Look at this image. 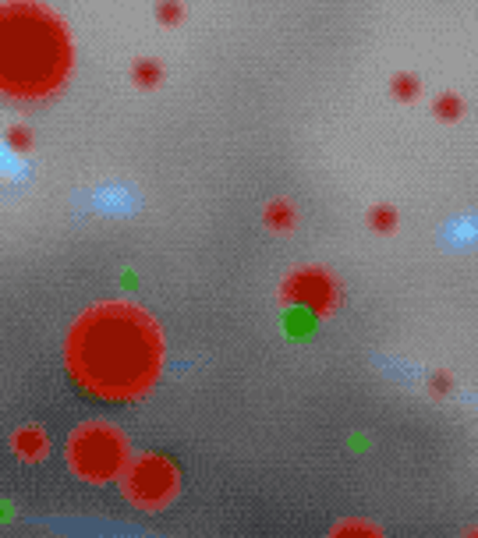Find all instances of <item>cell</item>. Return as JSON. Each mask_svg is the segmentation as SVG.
Here are the masks:
<instances>
[{
	"label": "cell",
	"instance_id": "cell-1",
	"mask_svg": "<svg viewBox=\"0 0 478 538\" xmlns=\"http://www.w3.org/2000/svg\"><path fill=\"white\" fill-rule=\"evenodd\" d=\"M71 365L99 393H135L156 368V333L142 312L99 308L75 330Z\"/></svg>",
	"mask_w": 478,
	"mask_h": 538
},
{
	"label": "cell",
	"instance_id": "cell-2",
	"mask_svg": "<svg viewBox=\"0 0 478 538\" xmlns=\"http://www.w3.org/2000/svg\"><path fill=\"white\" fill-rule=\"evenodd\" d=\"M64 68L61 29L36 7L0 11V82L14 92L50 89Z\"/></svg>",
	"mask_w": 478,
	"mask_h": 538
},
{
	"label": "cell",
	"instance_id": "cell-3",
	"mask_svg": "<svg viewBox=\"0 0 478 538\" xmlns=\"http://www.w3.org/2000/svg\"><path fill=\"white\" fill-rule=\"evenodd\" d=\"M71 460H75V467H79L82 475H89V478H106V475H113V471L121 467V460H124V443H121V436H117L113 429L93 425V429H86V433L75 436V443H71Z\"/></svg>",
	"mask_w": 478,
	"mask_h": 538
},
{
	"label": "cell",
	"instance_id": "cell-4",
	"mask_svg": "<svg viewBox=\"0 0 478 538\" xmlns=\"http://www.w3.org/2000/svg\"><path fill=\"white\" fill-rule=\"evenodd\" d=\"M131 496L142 500V503H160L167 492H171V467L156 457H146L135 471H131V482H128Z\"/></svg>",
	"mask_w": 478,
	"mask_h": 538
},
{
	"label": "cell",
	"instance_id": "cell-5",
	"mask_svg": "<svg viewBox=\"0 0 478 538\" xmlns=\"http://www.w3.org/2000/svg\"><path fill=\"white\" fill-rule=\"evenodd\" d=\"M18 450H36V457H39V450H43V436H39V433H32V429H29V433H21V436H18Z\"/></svg>",
	"mask_w": 478,
	"mask_h": 538
}]
</instances>
